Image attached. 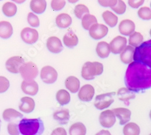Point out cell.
<instances>
[{
    "label": "cell",
    "mask_w": 151,
    "mask_h": 135,
    "mask_svg": "<svg viewBox=\"0 0 151 135\" xmlns=\"http://www.w3.org/2000/svg\"><path fill=\"white\" fill-rule=\"evenodd\" d=\"M150 36H151V29H150Z\"/></svg>",
    "instance_id": "cell-50"
},
{
    "label": "cell",
    "mask_w": 151,
    "mask_h": 135,
    "mask_svg": "<svg viewBox=\"0 0 151 135\" xmlns=\"http://www.w3.org/2000/svg\"><path fill=\"white\" fill-rule=\"evenodd\" d=\"M7 130H8V132L10 134H19V127H18V125H17V124L14 123V122H10V123L8 124V127H7Z\"/></svg>",
    "instance_id": "cell-42"
},
{
    "label": "cell",
    "mask_w": 151,
    "mask_h": 135,
    "mask_svg": "<svg viewBox=\"0 0 151 135\" xmlns=\"http://www.w3.org/2000/svg\"><path fill=\"white\" fill-rule=\"evenodd\" d=\"M65 84L67 89L73 93L78 92L80 88V81L79 79L73 76L68 77L65 80Z\"/></svg>",
    "instance_id": "cell-24"
},
{
    "label": "cell",
    "mask_w": 151,
    "mask_h": 135,
    "mask_svg": "<svg viewBox=\"0 0 151 135\" xmlns=\"http://www.w3.org/2000/svg\"><path fill=\"white\" fill-rule=\"evenodd\" d=\"M79 0H68V1L70 3H76V2H78Z\"/></svg>",
    "instance_id": "cell-47"
},
{
    "label": "cell",
    "mask_w": 151,
    "mask_h": 135,
    "mask_svg": "<svg viewBox=\"0 0 151 135\" xmlns=\"http://www.w3.org/2000/svg\"><path fill=\"white\" fill-rule=\"evenodd\" d=\"M21 89L24 93L31 96H34L38 92L39 87L38 84L34 80H24L21 84Z\"/></svg>",
    "instance_id": "cell-15"
},
{
    "label": "cell",
    "mask_w": 151,
    "mask_h": 135,
    "mask_svg": "<svg viewBox=\"0 0 151 135\" xmlns=\"http://www.w3.org/2000/svg\"><path fill=\"white\" fill-rule=\"evenodd\" d=\"M115 115L119 119L120 124L124 125L129 121L131 119V112L130 110L126 108H117L112 110Z\"/></svg>",
    "instance_id": "cell-16"
},
{
    "label": "cell",
    "mask_w": 151,
    "mask_h": 135,
    "mask_svg": "<svg viewBox=\"0 0 151 135\" xmlns=\"http://www.w3.org/2000/svg\"><path fill=\"white\" fill-rule=\"evenodd\" d=\"M12 1H13L18 4H22L23 3H24L25 1H26V0H12Z\"/></svg>",
    "instance_id": "cell-46"
},
{
    "label": "cell",
    "mask_w": 151,
    "mask_h": 135,
    "mask_svg": "<svg viewBox=\"0 0 151 135\" xmlns=\"http://www.w3.org/2000/svg\"><path fill=\"white\" fill-rule=\"evenodd\" d=\"M56 25L61 29L68 27L72 23L71 17L67 14H60L56 18Z\"/></svg>",
    "instance_id": "cell-22"
},
{
    "label": "cell",
    "mask_w": 151,
    "mask_h": 135,
    "mask_svg": "<svg viewBox=\"0 0 151 135\" xmlns=\"http://www.w3.org/2000/svg\"><path fill=\"white\" fill-rule=\"evenodd\" d=\"M97 20L95 16L90 14H85L82 18V25L85 30H89L94 24L97 23Z\"/></svg>",
    "instance_id": "cell-32"
},
{
    "label": "cell",
    "mask_w": 151,
    "mask_h": 135,
    "mask_svg": "<svg viewBox=\"0 0 151 135\" xmlns=\"http://www.w3.org/2000/svg\"><path fill=\"white\" fill-rule=\"evenodd\" d=\"M116 116L114 112L111 110H106L100 115L99 121L102 127L110 128L114 125L116 122Z\"/></svg>",
    "instance_id": "cell-9"
},
{
    "label": "cell",
    "mask_w": 151,
    "mask_h": 135,
    "mask_svg": "<svg viewBox=\"0 0 151 135\" xmlns=\"http://www.w3.org/2000/svg\"><path fill=\"white\" fill-rule=\"evenodd\" d=\"M140 133L139 126L134 122L126 124L123 128V133L125 135H138Z\"/></svg>",
    "instance_id": "cell-33"
},
{
    "label": "cell",
    "mask_w": 151,
    "mask_h": 135,
    "mask_svg": "<svg viewBox=\"0 0 151 135\" xmlns=\"http://www.w3.org/2000/svg\"><path fill=\"white\" fill-rule=\"evenodd\" d=\"M52 134H55V135H58V134H61V135H66L67 132L65 130L62 128V127H59L58 129H56L53 131L52 132Z\"/></svg>",
    "instance_id": "cell-45"
},
{
    "label": "cell",
    "mask_w": 151,
    "mask_h": 135,
    "mask_svg": "<svg viewBox=\"0 0 151 135\" xmlns=\"http://www.w3.org/2000/svg\"><path fill=\"white\" fill-rule=\"evenodd\" d=\"M21 104L19 106V108L21 112L26 113H30L32 112L35 107V103L34 100L30 97H23L21 99Z\"/></svg>",
    "instance_id": "cell-18"
},
{
    "label": "cell",
    "mask_w": 151,
    "mask_h": 135,
    "mask_svg": "<svg viewBox=\"0 0 151 135\" xmlns=\"http://www.w3.org/2000/svg\"><path fill=\"white\" fill-rule=\"evenodd\" d=\"M22 117H23L22 114L13 108H7L4 110L3 113V118L7 122H12L13 119Z\"/></svg>",
    "instance_id": "cell-29"
},
{
    "label": "cell",
    "mask_w": 151,
    "mask_h": 135,
    "mask_svg": "<svg viewBox=\"0 0 151 135\" xmlns=\"http://www.w3.org/2000/svg\"><path fill=\"white\" fill-rule=\"evenodd\" d=\"M30 9L37 14H41L45 12L47 7L45 0H31Z\"/></svg>",
    "instance_id": "cell-23"
},
{
    "label": "cell",
    "mask_w": 151,
    "mask_h": 135,
    "mask_svg": "<svg viewBox=\"0 0 151 135\" xmlns=\"http://www.w3.org/2000/svg\"><path fill=\"white\" fill-rule=\"evenodd\" d=\"M2 10L3 14L8 17H14L17 12V6L11 2H7L5 4H4Z\"/></svg>",
    "instance_id": "cell-34"
},
{
    "label": "cell",
    "mask_w": 151,
    "mask_h": 135,
    "mask_svg": "<svg viewBox=\"0 0 151 135\" xmlns=\"http://www.w3.org/2000/svg\"><path fill=\"white\" fill-rule=\"evenodd\" d=\"M0 1H2V0H0Z\"/></svg>",
    "instance_id": "cell-52"
},
{
    "label": "cell",
    "mask_w": 151,
    "mask_h": 135,
    "mask_svg": "<svg viewBox=\"0 0 151 135\" xmlns=\"http://www.w3.org/2000/svg\"><path fill=\"white\" fill-rule=\"evenodd\" d=\"M115 92L104 93L97 95L96 97L94 106L99 110H103L109 107L114 101Z\"/></svg>",
    "instance_id": "cell-6"
},
{
    "label": "cell",
    "mask_w": 151,
    "mask_h": 135,
    "mask_svg": "<svg viewBox=\"0 0 151 135\" xmlns=\"http://www.w3.org/2000/svg\"><path fill=\"white\" fill-rule=\"evenodd\" d=\"M19 73L24 80L32 81L38 75V69L33 62L24 63L19 69Z\"/></svg>",
    "instance_id": "cell-5"
},
{
    "label": "cell",
    "mask_w": 151,
    "mask_h": 135,
    "mask_svg": "<svg viewBox=\"0 0 151 135\" xmlns=\"http://www.w3.org/2000/svg\"><path fill=\"white\" fill-rule=\"evenodd\" d=\"M98 2L103 7H112L116 4L117 0H98Z\"/></svg>",
    "instance_id": "cell-43"
},
{
    "label": "cell",
    "mask_w": 151,
    "mask_h": 135,
    "mask_svg": "<svg viewBox=\"0 0 151 135\" xmlns=\"http://www.w3.org/2000/svg\"><path fill=\"white\" fill-rule=\"evenodd\" d=\"M145 0H128L129 5L134 9H137L140 6H142Z\"/></svg>",
    "instance_id": "cell-44"
},
{
    "label": "cell",
    "mask_w": 151,
    "mask_h": 135,
    "mask_svg": "<svg viewBox=\"0 0 151 135\" xmlns=\"http://www.w3.org/2000/svg\"><path fill=\"white\" fill-rule=\"evenodd\" d=\"M111 52L110 45L105 41L99 42L96 47V52L99 57L101 58H107Z\"/></svg>",
    "instance_id": "cell-26"
},
{
    "label": "cell",
    "mask_w": 151,
    "mask_h": 135,
    "mask_svg": "<svg viewBox=\"0 0 151 135\" xmlns=\"http://www.w3.org/2000/svg\"><path fill=\"white\" fill-rule=\"evenodd\" d=\"M47 47L48 51L53 53H59L63 50V45L59 38L56 36H51L47 41Z\"/></svg>",
    "instance_id": "cell-14"
},
{
    "label": "cell",
    "mask_w": 151,
    "mask_h": 135,
    "mask_svg": "<svg viewBox=\"0 0 151 135\" xmlns=\"http://www.w3.org/2000/svg\"><path fill=\"white\" fill-rule=\"evenodd\" d=\"M150 7H151V3H150Z\"/></svg>",
    "instance_id": "cell-51"
},
{
    "label": "cell",
    "mask_w": 151,
    "mask_h": 135,
    "mask_svg": "<svg viewBox=\"0 0 151 135\" xmlns=\"http://www.w3.org/2000/svg\"><path fill=\"white\" fill-rule=\"evenodd\" d=\"M117 96L119 99L124 103L125 104L129 105V100L134 99L135 95L131 92L130 90L127 88H122L119 90L117 92Z\"/></svg>",
    "instance_id": "cell-27"
},
{
    "label": "cell",
    "mask_w": 151,
    "mask_h": 135,
    "mask_svg": "<svg viewBox=\"0 0 151 135\" xmlns=\"http://www.w3.org/2000/svg\"><path fill=\"white\" fill-rule=\"evenodd\" d=\"M94 89L90 84H86L81 88L78 96L82 101L88 102L92 100L94 95Z\"/></svg>",
    "instance_id": "cell-13"
},
{
    "label": "cell",
    "mask_w": 151,
    "mask_h": 135,
    "mask_svg": "<svg viewBox=\"0 0 151 135\" xmlns=\"http://www.w3.org/2000/svg\"><path fill=\"white\" fill-rule=\"evenodd\" d=\"M74 12L76 17L79 19H82V17L86 14H90L88 8L85 5L81 4L76 6Z\"/></svg>",
    "instance_id": "cell-36"
},
{
    "label": "cell",
    "mask_w": 151,
    "mask_h": 135,
    "mask_svg": "<svg viewBox=\"0 0 151 135\" xmlns=\"http://www.w3.org/2000/svg\"><path fill=\"white\" fill-rule=\"evenodd\" d=\"M108 28L102 24L95 23L90 28L89 33L91 37L94 40H100L108 34Z\"/></svg>",
    "instance_id": "cell-8"
},
{
    "label": "cell",
    "mask_w": 151,
    "mask_h": 135,
    "mask_svg": "<svg viewBox=\"0 0 151 135\" xmlns=\"http://www.w3.org/2000/svg\"><path fill=\"white\" fill-rule=\"evenodd\" d=\"M19 130L23 135H39L44 130L43 122L41 118L22 119L18 124Z\"/></svg>",
    "instance_id": "cell-2"
},
{
    "label": "cell",
    "mask_w": 151,
    "mask_h": 135,
    "mask_svg": "<svg viewBox=\"0 0 151 135\" xmlns=\"http://www.w3.org/2000/svg\"><path fill=\"white\" fill-rule=\"evenodd\" d=\"M102 18L107 25L111 27H115L118 22V17L112 12L106 10L102 14Z\"/></svg>",
    "instance_id": "cell-28"
},
{
    "label": "cell",
    "mask_w": 151,
    "mask_h": 135,
    "mask_svg": "<svg viewBox=\"0 0 151 135\" xmlns=\"http://www.w3.org/2000/svg\"><path fill=\"white\" fill-rule=\"evenodd\" d=\"M69 133L71 135H85L86 133V129L82 122H76L71 126Z\"/></svg>",
    "instance_id": "cell-30"
},
{
    "label": "cell",
    "mask_w": 151,
    "mask_h": 135,
    "mask_svg": "<svg viewBox=\"0 0 151 135\" xmlns=\"http://www.w3.org/2000/svg\"><path fill=\"white\" fill-rule=\"evenodd\" d=\"M10 86L9 81L4 77H0V93L6 92Z\"/></svg>",
    "instance_id": "cell-41"
},
{
    "label": "cell",
    "mask_w": 151,
    "mask_h": 135,
    "mask_svg": "<svg viewBox=\"0 0 151 135\" xmlns=\"http://www.w3.org/2000/svg\"><path fill=\"white\" fill-rule=\"evenodd\" d=\"M21 37L24 43L28 44H33L38 40L39 34L37 31L34 29L26 27L22 30Z\"/></svg>",
    "instance_id": "cell-10"
},
{
    "label": "cell",
    "mask_w": 151,
    "mask_h": 135,
    "mask_svg": "<svg viewBox=\"0 0 151 135\" xmlns=\"http://www.w3.org/2000/svg\"><path fill=\"white\" fill-rule=\"evenodd\" d=\"M56 100L60 105H64L70 101V95L64 89L59 90L56 93Z\"/></svg>",
    "instance_id": "cell-31"
},
{
    "label": "cell",
    "mask_w": 151,
    "mask_h": 135,
    "mask_svg": "<svg viewBox=\"0 0 151 135\" xmlns=\"http://www.w3.org/2000/svg\"><path fill=\"white\" fill-rule=\"evenodd\" d=\"M135 48L131 45L126 46L121 52L120 59L124 64H130L134 59Z\"/></svg>",
    "instance_id": "cell-19"
},
{
    "label": "cell",
    "mask_w": 151,
    "mask_h": 135,
    "mask_svg": "<svg viewBox=\"0 0 151 135\" xmlns=\"http://www.w3.org/2000/svg\"><path fill=\"white\" fill-rule=\"evenodd\" d=\"M127 40L123 36H117L113 39L110 44V49L112 53L114 54H119L127 46Z\"/></svg>",
    "instance_id": "cell-12"
},
{
    "label": "cell",
    "mask_w": 151,
    "mask_h": 135,
    "mask_svg": "<svg viewBox=\"0 0 151 135\" xmlns=\"http://www.w3.org/2000/svg\"><path fill=\"white\" fill-rule=\"evenodd\" d=\"M111 9L115 12L117 14L122 15L127 10V5L122 0H117L116 4L111 7Z\"/></svg>",
    "instance_id": "cell-37"
},
{
    "label": "cell",
    "mask_w": 151,
    "mask_h": 135,
    "mask_svg": "<svg viewBox=\"0 0 151 135\" xmlns=\"http://www.w3.org/2000/svg\"><path fill=\"white\" fill-rule=\"evenodd\" d=\"M134 59L146 65L151 69V40L135 47Z\"/></svg>",
    "instance_id": "cell-3"
},
{
    "label": "cell",
    "mask_w": 151,
    "mask_h": 135,
    "mask_svg": "<svg viewBox=\"0 0 151 135\" xmlns=\"http://www.w3.org/2000/svg\"><path fill=\"white\" fill-rule=\"evenodd\" d=\"M143 41V36L139 32H133L130 35L129 38V44L132 47H137L140 45Z\"/></svg>",
    "instance_id": "cell-35"
},
{
    "label": "cell",
    "mask_w": 151,
    "mask_h": 135,
    "mask_svg": "<svg viewBox=\"0 0 151 135\" xmlns=\"http://www.w3.org/2000/svg\"><path fill=\"white\" fill-rule=\"evenodd\" d=\"M13 34V27L11 24L7 21L0 22V38L9 39Z\"/></svg>",
    "instance_id": "cell-20"
},
{
    "label": "cell",
    "mask_w": 151,
    "mask_h": 135,
    "mask_svg": "<svg viewBox=\"0 0 151 135\" xmlns=\"http://www.w3.org/2000/svg\"><path fill=\"white\" fill-rule=\"evenodd\" d=\"M1 121L0 120V129H1Z\"/></svg>",
    "instance_id": "cell-49"
},
{
    "label": "cell",
    "mask_w": 151,
    "mask_h": 135,
    "mask_svg": "<svg viewBox=\"0 0 151 135\" xmlns=\"http://www.w3.org/2000/svg\"><path fill=\"white\" fill-rule=\"evenodd\" d=\"M125 84L129 90L138 92L151 87V69L138 61L129 64L125 74Z\"/></svg>",
    "instance_id": "cell-1"
},
{
    "label": "cell",
    "mask_w": 151,
    "mask_h": 135,
    "mask_svg": "<svg viewBox=\"0 0 151 135\" xmlns=\"http://www.w3.org/2000/svg\"><path fill=\"white\" fill-rule=\"evenodd\" d=\"M138 15L143 20L151 19V9L147 7H141L138 11Z\"/></svg>",
    "instance_id": "cell-38"
},
{
    "label": "cell",
    "mask_w": 151,
    "mask_h": 135,
    "mask_svg": "<svg viewBox=\"0 0 151 135\" xmlns=\"http://www.w3.org/2000/svg\"><path fill=\"white\" fill-rule=\"evenodd\" d=\"M63 41L67 47L72 48L78 45L79 40L77 35L73 31L70 30L64 35V38H63Z\"/></svg>",
    "instance_id": "cell-25"
},
{
    "label": "cell",
    "mask_w": 151,
    "mask_h": 135,
    "mask_svg": "<svg viewBox=\"0 0 151 135\" xmlns=\"http://www.w3.org/2000/svg\"><path fill=\"white\" fill-rule=\"evenodd\" d=\"M27 21L30 25L33 27H37L40 26V19L36 15L30 12L27 16Z\"/></svg>",
    "instance_id": "cell-39"
},
{
    "label": "cell",
    "mask_w": 151,
    "mask_h": 135,
    "mask_svg": "<svg viewBox=\"0 0 151 135\" xmlns=\"http://www.w3.org/2000/svg\"><path fill=\"white\" fill-rule=\"evenodd\" d=\"M104 71V66L99 62H86L82 69V77L86 80H92L95 76L101 75Z\"/></svg>",
    "instance_id": "cell-4"
},
{
    "label": "cell",
    "mask_w": 151,
    "mask_h": 135,
    "mask_svg": "<svg viewBox=\"0 0 151 135\" xmlns=\"http://www.w3.org/2000/svg\"><path fill=\"white\" fill-rule=\"evenodd\" d=\"M135 29V24L130 19H124L120 22L119 30L122 35L129 36L134 32Z\"/></svg>",
    "instance_id": "cell-17"
},
{
    "label": "cell",
    "mask_w": 151,
    "mask_h": 135,
    "mask_svg": "<svg viewBox=\"0 0 151 135\" xmlns=\"http://www.w3.org/2000/svg\"><path fill=\"white\" fill-rule=\"evenodd\" d=\"M53 118L61 125L67 124L70 119L69 110L68 109H62L55 112L53 114Z\"/></svg>",
    "instance_id": "cell-21"
},
{
    "label": "cell",
    "mask_w": 151,
    "mask_h": 135,
    "mask_svg": "<svg viewBox=\"0 0 151 135\" xmlns=\"http://www.w3.org/2000/svg\"><path fill=\"white\" fill-rule=\"evenodd\" d=\"M65 0H52L51 7L55 11L62 10L65 6Z\"/></svg>",
    "instance_id": "cell-40"
},
{
    "label": "cell",
    "mask_w": 151,
    "mask_h": 135,
    "mask_svg": "<svg viewBox=\"0 0 151 135\" xmlns=\"http://www.w3.org/2000/svg\"><path fill=\"white\" fill-rule=\"evenodd\" d=\"M25 63L24 59L21 56L10 58L6 63L7 70L12 73H18L21 66Z\"/></svg>",
    "instance_id": "cell-11"
},
{
    "label": "cell",
    "mask_w": 151,
    "mask_h": 135,
    "mask_svg": "<svg viewBox=\"0 0 151 135\" xmlns=\"http://www.w3.org/2000/svg\"><path fill=\"white\" fill-rule=\"evenodd\" d=\"M149 116H150V119H151V110H150V113H149Z\"/></svg>",
    "instance_id": "cell-48"
},
{
    "label": "cell",
    "mask_w": 151,
    "mask_h": 135,
    "mask_svg": "<svg viewBox=\"0 0 151 135\" xmlns=\"http://www.w3.org/2000/svg\"><path fill=\"white\" fill-rule=\"evenodd\" d=\"M41 78L45 84H53L57 80L58 72L51 66H45L41 69Z\"/></svg>",
    "instance_id": "cell-7"
}]
</instances>
